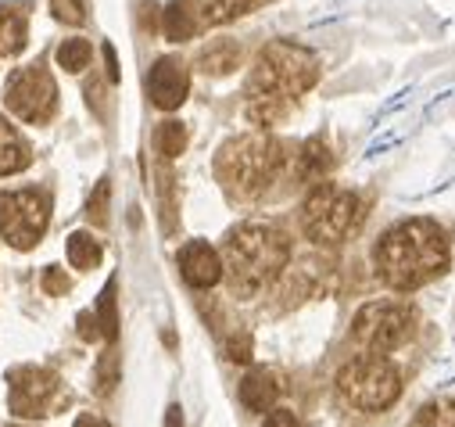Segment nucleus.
<instances>
[{"label": "nucleus", "mask_w": 455, "mask_h": 427, "mask_svg": "<svg viewBox=\"0 0 455 427\" xmlns=\"http://www.w3.org/2000/svg\"><path fill=\"white\" fill-rule=\"evenodd\" d=\"M315 79H319V58L308 47L287 40L266 44L248 76V104H244L248 119L255 126L280 123L294 109V101L315 86Z\"/></svg>", "instance_id": "nucleus-1"}, {"label": "nucleus", "mask_w": 455, "mask_h": 427, "mask_svg": "<svg viewBox=\"0 0 455 427\" xmlns=\"http://www.w3.org/2000/svg\"><path fill=\"white\" fill-rule=\"evenodd\" d=\"M377 277L395 291L430 284L448 270V238L434 220H409L391 227L373 248Z\"/></svg>", "instance_id": "nucleus-2"}, {"label": "nucleus", "mask_w": 455, "mask_h": 427, "mask_svg": "<svg viewBox=\"0 0 455 427\" xmlns=\"http://www.w3.org/2000/svg\"><path fill=\"white\" fill-rule=\"evenodd\" d=\"M291 259V241L280 227L269 223H244L226 238L222 248V270L230 277V287L237 294H255L269 287Z\"/></svg>", "instance_id": "nucleus-3"}, {"label": "nucleus", "mask_w": 455, "mask_h": 427, "mask_svg": "<svg viewBox=\"0 0 455 427\" xmlns=\"http://www.w3.org/2000/svg\"><path fill=\"white\" fill-rule=\"evenodd\" d=\"M280 165H283V148H280V141H273L266 133H248V137L226 141L215 158V173H219L222 187L237 197H259L276 180Z\"/></svg>", "instance_id": "nucleus-4"}, {"label": "nucleus", "mask_w": 455, "mask_h": 427, "mask_svg": "<svg viewBox=\"0 0 455 427\" xmlns=\"http://www.w3.org/2000/svg\"><path fill=\"white\" fill-rule=\"evenodd\" d=\"M363 216H366V208H363V197L355 190L323 183L305 201L301 230L308 234V241H315L323 248H333V245L352 238V230L363 223Z\"/></svg>", "instance_id": "nucleus-5"}, {"label": "nucleus", "mask_w": 455, "mask_h": 427, "mask_svg": "<svg viewBox=\"0 0 455 427\" xmlns=\"http://www.w3.org/2000/svg\"><path fill=\"white\" fill-rule=\"evenodd\" d=\"M337 391L359 413H384L402 395V374L384 356H359L337 374Z\"/></svg>", "instance_id": "nucleus-6"}, {"label": "nucleus", "mask_w": 455, "mask_h": 427, "mask_svg": "<svg viewBox=\"0 0 455 427\" xmlns=\"http://www.w3.org/2000/svg\"><path fill=\"white\" fill-rule=\"evenodd\" d=\"M416 331V316L395 302H370L352 324V342L363 356H387L402 349Z\"/></svg>", "instance_id": "nucleus-7"}, {"label": "nucleus", "mask_w": 455, "mask_h": 427, "mask_svg": "<svg viewBox=\"0 0 455 427\" xmlns=\"http://www.w3.org/2000/svg\"><path fill=\"white\" fill-rule=\"evenodd\" d=\"M51 220V205L40 190H12L0 197V238L12 248L29 252L44 238Z\"/></svg>", "instance_id": "nucleus-8"}, {"label": "nucleus", "mask_w": 455, "mask_h": 427, "mask_svg": "<svg viewBox=\"0 0 455 427\" xmlns=\"http://www.w3.org/2000/svg\"><path fill=\"white\" fill-rule=\"evenodd\" d=\"M4 101L26 123H51V116L58 112V86L44 65H33V68H22L8 79Z\"/></svg>", "instance_id": "nucleus-9"}, {"label": "nucleus", "mask_w": 455, "mask_h": 427, "mask_svg": "<svg viewBox=\"0 0 455 427\" xmlns=\"http://www.w3.org/2000/svg\"><path fill=\"white\" fill-rule=\"evenodd\" d=\"M8 381H12L8 406L22 420H40V416H47L61 406V381H58V374H51L44 367L12 370Z\"/></svg>", "instance_id": "nucleus-10"}, {"label": "nucleus", "mask_w": 455, "mask_h": 427, "mask_svg": "<svg viewBox=\"0 0 455 427\" xmlns=\"http://www.w3.org/2000/svg\"><path fill=\"white\" fill-rule=\"evenodd\" d=\"M187 90H190V72L180 58H162L148 76V93L162 112L180 109V104L187 101Z\"/></svg>", "instance_id": "nucleus-11"}, {"label": "nucleus", "mask_w": 455, "mask_h": 427, "mask_svg": "<svg viewBox=\"0 0 455 427\" xmlns=\"http://www.w3.org/2000/svg\"><path fill=\"white\" fill-rule=\"evenodd\" d=\"M180 273H183V280L190 284V287H215L219 284V277H222V259L215 255V248L212 245H204V241H190V245H183V252H180Z\"/></svg>", "instance_id": "nucleus-12"}, {"label": "nucleus", "mask_w": 455, "mask_h": 427, "mask_svg": "<svg viewBox=\"0 0 455 427\" xmlns=\"http://www.w3.org/2000/svg\"><path fill=\"white\" fill-rule=\"evenodd\" d=\"M276 399H280V381H276L269 370H251V374L241 381V402H244L251 413L273 409Z\"/></svg>", "instance_id": "nucleus-13"}, {"label": "nucleus", "mask_w": 455, "mask_h": 427, "mask_svg": "<svg viewBox=\"0 0 455 427\" xmlns=\"http://www.w3.org/2000/svg\"><path fill=\"white\" fill-rule=\"evenodd\" d=\"M29 144L15 133L12 123L0 119V176H12V173H22L29 165Z\"/></svg>", "instance_id": "nucleus-14"}, {"label": "nucleus", "mask_w": 455, "mask_h": 427, "mask_svg": "<svg viewBox=\"0 0 455 427\" xmlns=\"http://www.w3.org/2000/svg\"><path fill=\"white\" fill-rule=\"evenodd\" d=\"M26 44V8L0 4V58L22 51Z\"/></svg>", "instance_id": "nucleus-15"}, {"label": "nucleus", "mask_w": 455, "mask_h": 427, "mask_svg": "<svg viewBox=\"0 0 455 427\" xmlns=\"http://www.w3.org/2000/svg\"><path fill=\"white\" fill-rule=\"evenodd\" d=\"M197 26H201V19L194 15V8L187 4V0H172V4L165 8V15H162V29H165V36L169 40H190L194 33H197Z\"/></svg>", "instance_id": "nucleus-16"}, {"label": "nucleus", "mask_w": 455, "mask_h": 427, "mask_svg": "<svg viewBox=\"0 0 455 427\" xmlns=\"http://www.w3.org/2000/svg\"><path fill=\"white\" fill-rule=\"evenodd\" d=\"M248 4H251V0H190L194 15H197L204 26L230 22V19H237V15H241Z\"/></svg>", "instance_id": "nucleus-17"}, {"label": "nucleus", "mask_w": 455, "mask_h": 427, "mask_svg": "<svg viewBox=\"0 0 455 427\" xmlns=\"http://www.w3.org/2000/svg\"><path fill=\"white\" fill-rule=\"evenodd\" d=\"M330 165H333V155H330V148L323 141H308L301 148V155H298V173L305 180H323L330 173Z\"/></svg>", "instance_id": "nucleus-18"}, {"label": "nucleus", "mask_w": 455, "mask_h": 427, "mask_svg": "<svg viewBox=\"0 0 455 427\" xmlns=\"http://www.w3.org/2000/svg\"><path fill=\"white\" fill-rule=\"evenodd\" d=\"M237 61H241V51H237L234 44H215V47H208V51L201 54V68H204L208 76H226V72H234Z\"/></svg>", "instance_id": "nucleus-19"}, {"label": "nucleus", "mask_w": 455, "mask_h": 427, "mask_svg": "<svg viewBox=\"0 0 455 427\" xmlns=\"http://www.w3.org/2000/svg\"><path fill=\"white\" fill-rule=\"evenodd\" d=\"M412 427H455V399H437V402H427Z\"/></svg>", "instance_id": "nucleus-20"}, {"label": "nucleus", "mask_w": 455, "mask_h": 427, "mask_svg": "<svg viewBox=\"0 0 455 427\" xmlns=\"http://www.w3.org/2000/svg\"><path fill=\"white\" fill-rule=\"evenodd\" d=\"M68 262L79 270H93L100 262V245L90 234H72L68 238Z\"/></svg>", "instance_id": "nucleus-21"}, {"label": "nucleus", "mask_w": 455, "mask_h": 427, "mask_svg": "<svg viewBox=\"0 0 455 427\" xmlns=\"http://www.w3.org/2000/svg\"><path fill=\"white\" fill-rule=\"evenodd\" d=\"M97 312H100V334H104L108 342H116V334H119V316H116V280H111V284L100 291V305H97Z\"/></svg>", "instance_id": "nucleus-22"}, {"label": "nucleus", "mask_w": 455, "mask_h": 427, "mask_svg": "<svg viewBox=\"0 0 455 427\" xmlns=\"http://www.w3.org/2000/svg\"><path fill=\"white\" fill-rule=\"evenodd\" d=\"M183 148H187V126L183 123H162L158 126V151L165 155V158H176V155H183Z\"/></svg>", "instance_id": "nucleus-23"}, {"label": "nucleus", "mask_w": 455, "mask_h": 427, "mask_svg": "<svg viewBox=\"0 0 455 427\" xmlns=\"http://www.w3.org/2000/svg\"><path fill=\"white\" fill-rule=\"evenodd\" d=\"M58 65L68 72H83L90 65V44L86 40H65L58 47Z\"/></svg>", "instance_id": "nucleus-24"}, {"label": "nucleus", "mask_w": 455, "mask_h": 427, "mask_svg": "<svg viewBox=\"0 0 455 427\" xmlns=\"http://www.w3.org/2000/svg\"><path fill=\"white\" fill-rule=\"evenodd\" d=\"M108 194H111V187H108V180H100V183H97V190H93V197H90V205H86V216H90L97 227H100V223H108V212H104Z\"/></svg>", "instance_id": "nucleus-25"}, {"label": "nucleus", "mask_w": 455, "mask_h": 427, "mask_svg": "<svg viewBox=\"0 0 455 427\" xmlns=\"http://www.w3.org/2000/svg\"><path fill=\"white\" fill-rule=\"evenodd\" d=\"M51 8L65 26H79L83 22V0H51Z\"/></svg>", "instance_id": "nucleus-26"}, {"label": "nucleus", "mask_w": 455, "mask_h": 427, "mask_svg": "<svg viewBox=\"0 0 455 427\" xmlns=\"http://www.w3.org/2000/svg\"><path fill=\"white\" fill-rule=\"evenodd\" d=\"M44 291H47V294H65V291H68V277H65L58 266H51V270L44 273Z\"/></svg>", "instance_id": "nucleus-27"}, {"label": "nucleus", "mask_w": 455, "mask_h": 427, "mask_svg": "<svg viewBox=\"0 0 455 427\" xmlns=\"http://www.w3.org/2000/svg\"><path fill=\"white\" fill-rule=\"evenodd\" d=\"M230 359L234 363H248L251 359V338L248 334H241V338L230 342Z\"/></svg>", "instance_id": "nucleus-28"}, {"label": "nucleus", "mask_w": 455, "mask_h": 427, "mask_svg": "<svg viewBox=\"0 0 455 427\" xmlns=\"http://www.w3.org/2000/svg\"><path fill=\"white\" fill-rule=\"evenodd\" d=\"M266 427H301V423H298L294 413H287V409H273L269 420H266Z\"/></svg>", "instance_id": "nucleus-29"}, {"label": "nucleus", "mask_w": 455, "mask_h": 427, "mask_svg": "<svg viewBox=\"0 0 455 427\" xmlns=\"http://www.w3.org/2000/svg\"><path fill=\"white\" fill-rule=\"evenodd\" d=\"M93 324H97V319H93L90 312H83V316H79V334H83L86 342H93V338H100V327H93Z\"/></svg>", "instance_id": "nucleus-30"}, {"label": "nucleus", "mask_w": 455, "mask_h": 427, "mask_svg": "<svg viewBox=\"0 0 455 427\" xmlns=\"http://www.w3.org/2000/svg\"><path fill=\"white\" fill-rule=\"evenodd\" d=\"M165 427H183V413H180V406H169V416H165Z\"/></svg>", "instance_id": "nucleus-31"}, {"label": "nucleus", "mask_w": 455, "mask_h": 427, "mask_svg": "<svg viewBox=\"0 0 455 427\" xmlns=\"http://www.w3.org/2000/svg\"><path fill=\"white\" fill-rule=\"evenodd\" d=\"M104 58H108V72H111V79H119V65H116V51H111V47H104Z\"/></svg>", "instance_id": "nucleus-32"}, {"label": "nucleus", "mask_w": 455, "mask_h": 427, "mask_svg": "<svg viewBox=\"0 0 455 427\" xmlns=\"http://www.w3.org/2000/svg\"><path fill=\"white\" fill-rule=\"evenodd\" d=\"M76 427H108L104 420H97V416H79L76 420Z\"/></svg>", "instance_id": "nucleus-33"}]
</instances>
